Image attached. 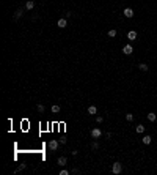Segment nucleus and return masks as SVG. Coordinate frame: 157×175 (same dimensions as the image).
<instances>
[{
    "instance_id": "nucleus-8",
    "label": "nucleus",
    "mask_w": 157,
    "mask_h": 175,
    "mask_svg": "<svg viewBox=\"0 0 157 175\" xmlns=\"http://www.w3.org/2000/svg\"><path fill=\"white\" fill-rule=\"evenodd\" d=\"M137 36H138L137 32H135V30H131V32L127 33V40H129V41H135V40H137Z\"/></svg>"
},
{
    "instance_id": "nucleus-25",
    "label": "nucleus",
    "mask_w": 157,
    "mask_h": 175,
    "mask_svg": "<svg viewBox=\"0 0 157 175\" xmlns=\"http://www.w3.org/2000/svg\"><path fill=\"white\" fill-rule=\"evenodd\" d=\"M60 144H66V137H61V139H60Z\"/></svg>"
},
{
    "instance_id": "nucleus-10",
    "label": "nucleus",
    "mask_w": 157,
    "mask_h": 175,
    "mask_svg": "<svg viewBox=\"0 0 157 175\" xmlns=\"http://www.w3.org/2000/svg\"><path fill=\"white\" fill-rule=\"evenodd\" d=\"M35 8V0H27V3H25V10H33Z\"/></svg>"
},
{
    "instance_id": "nucleus-15",
    "label": "nucleus",
    "mask_w": 157,
    "mask_h": 175,
    "mask_svg": "<svg viewBox=\"0 0 157 175\" xmlns=\"http://www.w3.org/2000/svg\"><path fill=\"white\" fill-rule=\"evenodd\" d=\"M155 118H157V115H155L154 112H149V114H148V120H149V122H155Z\"/></svg>"
},
{
    "instance_id": "nucleus-17",
    "label": "nucleus",
    "mask_w": 157,
    "mask_h": 175,
    "mask_svg": "<svg viewBox=\"0 0 157 175\" xmlns=\"http://www.w3.org/2000/svg\"><path fill=\"white\" fill-rule=\"evenodd\" d=\"M50 110H52V112H53V114H58V112H60V106H58V104H53Z\"/></svg>"
},
{
    "instance_id": "nucleus-23",
    "label": "nucleus",
    "mask_w": 157,
    "mask_h": 175,
    "mask_svg": "<svg viewBox=\"0 0 157 175\" xmlns=\"http://www.w3.org/2000/svg\"><path fill=\"white\" fill-rule=\"evenodd\" d=\"M25 167H27V166H25V164H21V166H19V167H17V169H16V172H21V170H24Z\"/></svg>"
},
{
    "instance_id": "nucleus-4",
    "label": "nucleus",
    "mask_w": 157,
    "mask_h": 175,
    "mask_svg": "<svg viewBox=\"0 0 157 175\" xmlns=\"http://www.w3.org/2000/svg\"><path fill=\"white\" fill-rule=\"evenodd\" d=\"M134 52V48H132V44H126L124 48H123V54L124 55H131Z\"/></svg>"
},
{
    "instance_id": "nucleus-1",
    "label": "nucleus",
    "mask_w": 157,
    "mask_h": 175,
    "mask_svg": "<svg viewBox=\"0 0 157 175\" xmlns=\"http://www.w3.org/2000/svg\"><path fill=\"white\" fill-rule=\"evenodd\" d=\"M112 172H113L115 175L121 173V172H123V164H121V162H113V166H112Z\"/></svg>"
},
{
    "instance_id": "nucleus-5",
    "label": "nucleus",
    "mask_w": 157,
    "mask_h": 175,
    "mask_svg": "<svg viewBox=\"0 0 157 175\" xmlns=\"http://www.w3.org/2000/svg\"><path fill=\"white\" fill-rule=\"evenodd\" d=\"M123 14L127 17V19H131V17H134V10H132V8H124Z\"/></svg>"
},
{
    "instance_id": "nucleus-14",
    "label": "nucleus",
    "mask_w": 157,
    "mask_h": 175,
    "mask_svg": "<svg viewBox=\"0 0 157 175\" xmlns=\"http://www.w3.org/2000/svg\"><path fill=\"white\" fill-rule=\"evenodd\" d=\"M22 14H24V10H22V8H19V10H17V11H16V14H14V19L17 21V19H19V17H21Z\"/></svg>"
},
{
    "instance_id": "nucleus-16",
    "label": "nucleus",
    "mask_w": 157,
    "mask_h": 175,
    "mask_svg": "<svg viewBox=\"0 0 157 175\" xmlns=\"http://www.w3.org/2000/svg\"><path fill=\"white\" fill-rule=\"evenodd\" d=\"M116 35H118V32H116L115 29H110V30H108V36H110V38H115Z\"/></svg>"
},
{
    "instance_id": "nucleus-2",
    "label": "nucleus",
    "mask_w": 157,
    "mask_h": 175,
    "mask_svg": "<svg viewBox=\"0 0 157 175\" xmlns=\"http://www.w3.org/2000/svg\"><path fill=\"white\" fill-rule=\"evenodd\" d=\"M90 134H91V137H93V139H99V137L102 136V130H101V128H93Z\"/></svg>"
},
{
    "instance_id": "nucleus-3",
    "label": "nucleus",
    "mask_w": 157,
    "mask_h": 175,
    "mask_svg": "<svg viewBox=\"0 0 157 175\" xmlns=\"http://www.w3.org/2000/svg\"><path fill=\"white\" fill-rule=\"evenodd\" d=\"M58 145H60V142H58V141H55V139H52V141L49 142V150H52V151H55V150H58Z\"/></svg>"
},
{
    "instance_id": "nucleus-11",
    "label": "nucleus",
    "mask_w": 157,
    "mask_h": 175,
    "mask_svg": "<svg viewBox=\"0 0 157 175\" xmlns=\"http://www.w3.org/2000/svg\"><path fill=\"white\" fill-rule=\"evenodd\" d=\"M87 112H88V115H96L97 114V107L96 106H90Z\"/></svg>"
},
{
    "instance_id": "nucleus-19",
    "label": "nucleus",
    "mask_w": 157,
    "mask_h": 175,
    "mask_svg": "<svg viewBox=\"0 0 157 175\" xmlns=\"http://www.w3.org/2000/svg\"><path fill=\"white\" fill-rule=\"evenodd\" d=\"M126 120L127 122H132L134 120V114H126Z\"/></svg>"
},
{
    "instance_id": "nucleus-22",
    "label": "nucleus",
    "mask_w": 157,
    "mask_h": 175,
    "mask_svg": "<svg viewBox=\"0 0 157 175\" xmlns=\"http://www.w3.org/2000/svg\"><path fill=\"white\" fill-rule=\"evenodd\" d=\"M69 173H71V172L66 170V169H61V170H60V175H69Z\"/></svg>"
},
{
    "instance_id": "nucleus-7",
    "label": "nucleus",
    "mask_w": 157,
    "mask_h": 175,
    "mask_svg": "<svg viewBox=\"0 0 157 175\" xmlns=\"http://www.w3.org/2000/svg\"><path fill=\"white\" fill-rule=\"evenodd\" d=\"M57 25L60 27V29H64V27L68 25V21H66V17H60V19H58V22H57Z\"/></svg>"
},
{
    "instance_id": "nucleus-20",
    "label": "nucleus",
    "mask_w": 157,
    "mask_h": 175,
    "mask_svg": "<svg viewBox=\"0 0 157 175\" xmlns=\"http://www.w3.org/2000/svg\"><path fill=\"white\" fill-rule=\"evenodd\" d=\"M102 122H104V117H101V115H97V117H96V123H97V125H101V123H102Z\"/></svg>"
},
{
    "instance_id": "nucleus-6",
    "label": "nucleus",
    "mask_w": 157,
    "mask_h": 175,
    "mask_svg": "<svg viewBox=\"0 0 157 175\" xmlns=\"http://www.w3.org/2000/svg\"><path fill=\"white\" fill-rule=\"evenodd\" d=\"M57 164L60 166V167H64V166L68 164V158H66V156H60V158L57 159Z\"/></svg>"
},
{
    "instance_id": "nucleus-26",
    "label": "nucleus",
    "mask_w": 157,
    "mask_h": 175,
    "mask_svg": "<svg viewBox=\"0 0 157 175\" xmlns=\"http://www.w3.org/2000/svg\"><path fill=\"white\" fill-rule=\"evenodd\" d=\"M155 130H157V126H155Z\"/></svg>"
},
{
    "instance_id": "nucleus-24",
    "label": "nucleus",
    "mask_w": 157,
    "mask_h": 175,
    "mask_svg": "<svg viewBox=\"0 0 157 175\" xmlns=\"http://www.w3.org/2000/svg\"><path fill=\"white\" fill-rule=\"evenodd\" d=\"M71 16H72V13H69V11H68L66 14H64V17H66V19H69V17H71Z\"/></svg>"
},
{
    "instance_id": "nucleus-18",
    "label": "nucleus",
    "mask_w": 157,
    "mask_h": 175,
    "mask_svg": "<svg viewBox=\"0 0 157 175\" xmlns=\"http://www.w3.org/2000/svg\"><path fill=\"white\" fill-rule=\"evenodd\" d=\"M91 148H93V150H97V148H99V142H97L96 139L93 141V144H91Z\"/></svg>"
},
{
    "instance_id": "nucleus-21",
    "label": "nucleus",
    "mask_w": 157,
    "mask_h": 175,
    "mask_svg": "<svg viewBox=\"0 0 157 175\" xmlns=\"http://www.w3.org/2000/svg\"><path fill=\"white\" fill-rule=\"evenodd\" d=\"M44 110H46V107H44L42 104H38V112H39V114H42Z\"/></svg>"
},
{
    "instance_id": "nucleus-12",
    "label": "nucleus",
    "mask_w": 157,
    "mask_h": 175,
    "mask_svg": "<svg viewBox=\"0 0 157 175\" xmlns=\"http://www.w3.org/2000/svg\"><path fill=\"white\" fill-rule=\"evenodd\" d=\"M135 133L143 134V133H145V126H143V125H137V126H135Z\"/></svg>"
},
{
    "instance_id": "nucleus-9",
    "label": "nucleus",
    "mask_w": 157,
    "mask_h": 175,
    "mask_svg": "<svg viewBox=\"0 0 157 175\" xmlns=\"http://www.w3.org/2000/svg\"><path fill=\"white\" fill-rule=\"evenodd\" d=\"M141 142H143L145 145H149V144L152 142V137H151L149 134H148V136H143V137H141Z\"/></svg>"
},
{
    "instance_id": "nucleus-13",
    "label": "nucleus",
    "mask_w": 157,
    "mask_h": 175,
    "mask_svg": "<svg viewBox=\"0 0 157 175\" xmlns=\"http://www.w3.org/2000/svg\"><path fill=\"white\" fill-rule=\"evenodd\" d=\"M138 68H140L141 71H148V69H149V66H148V63H138Z\"/></svg>"
}]
</instances>
